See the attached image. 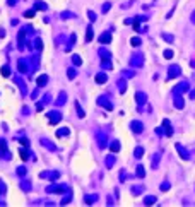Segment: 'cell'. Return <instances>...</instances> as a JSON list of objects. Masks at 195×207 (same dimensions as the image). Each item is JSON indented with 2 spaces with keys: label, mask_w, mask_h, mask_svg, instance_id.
<instances>
[{
  "label": "cell",
  "mask_w": 195,
  "mask_h": 207,
  "mask_svg": "<svg viewBox=\"0 0 195 207\" xmlns=\"http://www.w3.org/2000/svg\"><path fill=\"white\" fill-rule=\"evenodd\" d=\"M17 171H19V175H26V169H24V168H19Z\"/></svg>",
  "instance_id": "obj_32"
},
{
  "label": "cell",
  "mask_w": 195,
  "mask_h": 207,
  "mask_svg": "<svg viewBox=\"0 0 195 207\" xmlns=\"http://www.w3.org/2000/svg\"><path fill=\"white\" fill-rule=\"evenodd\" d=\"M110 149H111V152H117V151H120V142H118V140H115V142H111Z\"/></svg>",
  "instance_id": "obj_11"
},
{
  "label": "cell",
  "mask_w": 195,
  "mask_h": 207,
  "mask_svg": "<svg viewBox=\"0 0 195 207\" xmlns=\"http://www.w3.org/2000/svg\"><path fill=\"white\" fill-rule=\"evenodd\" d=\"M130 43H132V46H139L142 41H140V38H132V41H130Z\"/></svg>",
  "instance_id": "obj_22"
},
{
  "label": "cell",
  "mask_w": 195,
  "mask_h": 207,
  "mask_svg": "<svg viewBox=\"0 0 195 207\" xmlns=\"http://www.w3.org/2000/svg\"><path fill=\"white\" fill-rule=\"evenodd\" d=\"M96 200V197H86V204H92Z\"/></svg>",
  "instance_id": "obj_29"
},
{
  "label": "cell",
  "mask_w": 195,
  "mask_h": 207,
  "mask_svg": "<svg viewBox=\"0 0 195 207\" xmlns=\"http://www.w3.org/2000/svg\"><path fill=\"white\" fill-rule=\"evenodd\" d=\"M113 163H115V156H108L106 158V168H111Z\"/></svg>",
  "instance_id": "obj_14"
},
{
  "label": "cell",
  "mask_w": 195,
  "mask_h": 207,
  "mask_svg": "<svg viewBox=\"0 0 195 207\" xmlns=\"http://www.w3.org/2000/svg\"><path fill=\"white\" fill-rule=\"evenodd\" d=\"M34 12H36V7H34V10H28L24 16H26V17H32V16H34Z\"/></svg>",
  "instance_id": "obj_28"
},
{
  "label": "cell",
  "mask_w": 195,
  "mask_h": 207,
  "mask_svg": "<svg viewBox=\"0 0 195 207\" xmlns=\"http://www.w3.org/2000/svg\"><path fill=\"white\" fill-rule=\"evenodd\" d=\"M48 117H50V123H58L60 122V113L58 111H53V113L48 115Z\"/></svg>",
  "instance_id": "obj_3"
},
{
  "label": "cell",
  "mask_w": 195,
  "mask_h": 207,
  "mask_svg": "<svg viewBox=\"0 0 195 207\" xmlns=\"http://www.w3.org/2000/svg\"><path fill=\"white\" fill-rule=\"evenodd\" d=\"M137 176H139V178L146 176V169H144V166H137Z\"/></svg>",
  "instance_id": "obj_12"
},
{
  "label": "cell",
  "mask_w": 195,
  "mask_h": 207,
  "mask_svg": "<svg viewBox=\"0 0 195 207\" xmlns=\"http://www.w3.org/2000/svg\"><path fill=\"white\" fill-rule=\"evenodd\" d=\"M94 81L98 82V84H104V82L108 81V75L106 74H98L96 77H94Z\"/></svg>",
  "instance_id": "obj_5"
},
{
  "label": "cell",
  "mask_w": 195,
  "mask_h": 207,
  "mask_svg": "<svg viewBox=\"0 0 195 207\" xmlns=\"http://www.w3.org/2000/svg\"><path fill=\"white\" fill-rule=\"evenodd\" d=\"M46 82H48V75H39V77L36 79V84H38L39 88H43V86H45Z\"/></svg>",
  "instance_id": "obj_6"
},
{
  "label": "cell",
  "mask_w": 195,
  "mask_h": 207,
  "mask_svg": "<svg viewBox=\"0 0 195 207\" xmlns=\"http://www.w3.org/2000/svg\"><path fill=\"white\" fill-rule=\"evenodd\" d=\"M92 38H94V33H92V28L89 26L88 28V36H86V41H91Z\"/></svg>",
  "instance_id": "obj_13"
},
{
  "label": "cell",
  "mask_w": 195,
  "mask_h": 207,
  "mask_svg": "<svg viewBox=\"0 0 195 207\" xmlns=\"http://www.w3.org/2000/svg\"><path fill=\"white\" fill-rule=\"evenodd\" d=\"M154 202H156V197H154V195H149V197L144 199V204H154Z\"/></svg>",
  "instance_id": "obj_15"
},
{
  "label": "cell",
  "mask_w": 195,
  "mask_h": 207,
  "mask_svg": "<svg viewBox=\"0 0 195 207\" xmlns=\"http://www.w3.org/2000/svg\"><path fill=\"white\" fill-rule=\"evenodd\" d=\"M67 74H68V79H74L75 77V70H74V68H68Z\"/></svg>",
  "instance_id": "obj_24"
},
{
  "label": "cell",
  "mask_w": 195,
  "mask_h": 207,
  "mask_svg": "<svg viewBox=\"0 0 195 207\" xmlns=\"http://www.w3.org/2000/svg\"><path fill=\"white\" fill-rule=\"evenodd\" d=\"M72 62H74V65H81V63H82L81 57H77V55H74V57H72Z\"/></svg>",
  "instance_id": "obj_19"
},
{
  "label": "cell",
  "mask_w": 195,
  "mask_h": 207,
  "mask_svg": "<svg viewBox=\"0 0 195 207\" xmlns=\"http://www.w3.org/2000/svg\"><path fill=\"white\" fill-rule=\"evenodd\" d=\"M65 135H68V129H60L57 132V137H65Z\"/></svg>",
  "instance_id": "obj_18"
},
{
  "label": "cell",
  "mask_w": 195,
  "mask_h": 207,
  "mask_svg": "<svg viewBox=\"0 0 195 207\" xmlns=\"http://www.w3.org/2000/svg\"><path fill=\"white\" fill-rule=\"evenodd\" d=\"M34 7H38L39 10H46V3H43V2H36Z\"/></svg>",
  "instance_id": "obj_21"
},
{
  "label": "cell",
  "mask_w": 195,
  "mask_h": 207,
  "mask_svg": "<svg viewBox=\"0 0 195 207\" xmlns=\"http://www.w3.org/2000/svg\"><path fill=\"white\" fill-rule=\"evenodd\" d=\"M164 39H166V41H173V38H171V36H168V34H164Z\"/></svg>",
  "instance_id": "obj_33"
},
{
  "label": "cell",
  "mask_w": 195,
  "mask_h": 207,
  "mask_svg": "<svg viewBox=\"0 0 195 207\" xmlns=\"http://www.w3.org/2000/svg\"><path fill=\"white\" fill-rule=\"evenodd\" d=\"M176 151H178L180 152V156H182V159H188V151H187V149H183V146H182V144H176Z\"/></svg>",
  "instance_id": "obj_1"
},
{
  "label": "cell",
  "mask_w": 195,
  "mask_h": 207,
  "mask_svg": "<svg viewBox=\"0 0 195 207\" xmlns=\"http://www.w3.org/2000/svg\"><path fill=\"white\" fill-rule=\"evenodd\" d=\"M161 190H162V192H166V190H169V183H168V181H164V183H162V185H161Z\"/></svg>",
  "instance_id": "obj_25"
},
{
  "label": "cell",
  "mask_w": 195,
  "mask_h": 207,
  "mask_svg": "<svg viewBox=\"0 0 195 207\" xmlns=\"http://www.w3.org/2000/svg\"><path fill=\"white\" fill-rule=\"evenodd\" d=\"M164 58H173V52H171V50H166V52H164Z\"/></svg>",
  "instance_id": "obj_23"
},
{
  "label": "cell",
  "mask_w": 195,
  "mask_h": 207,
  "mask_svg": "<svg viewBox=\"0 0 195 207\" xmlns=\"http://www.w3.org/2000/svg\"><path fill=\"white\" fill-rule=\"evenodd\" d=\"M19 154H21V159H22V161H26V159H28V154H26V151H22V149H21V152H19Z\"/></svg>",
  "instance_id": "obj_26"
},
{
  "label": "cell",
  "mask_w": 195,
  "mask_h": 207,
  "mask_svg": "<svg viewBox=\"0 0 195 207\" xmlns=\"http://www.w3.org/2000/svg\"><path fill=\"white\" fill-rule=\"evenodd\" d=\"M88 16L91 17V19H96V14H94V12H91V10H89V12H88Z\"/></svg>",
  "instance_id": "obj_31"
},
{
  "label": "cell",
  "mask_w": 195,
  "mask_h": 207,
  "mask_svg": "<svg viewBox=\"0 0 195 207\" xmlns=\"http://www.w3.org/2000/svg\"><path fill=\"white\" fill-rule=\"evenodd\" d=\"M65 98H67V96H65V94H63V93H60V96H58V99H57V104H58V106H62V104L65 103Z\"/></svg>",
  "instance_id": "obj_16"
},
{
  "label": "cell",
  "mask_w": 195,
  "mask_h": 207,
  "mask_svg": "<svg viewBox=\"0 0 195 207\" xmlns=\"http://www.w3.org/2000/svg\"><path fill=\"white\" fill-rule=\"evenodd\" d=\"M190 21H192V23H193V24H195V12H193V14H192V17H190Z\"/></svg>",
  "instance_id": "obj_34"
},
{
  "label": "cell",
  "mask_w": 195,
  "mask_h": 207,
  "mask_svg": "<svg viewBox=\"0 0 195 207\" xmlns=\"http://www.w3.org/2000/svg\"><path fill=\"white\" fill-rule=\"evenodd\" d=\"M46 190L52 192V194H62V192H65L67 188H65V187H48Z\"/></svg>",
  "instance_id": "obj_7"
},
{
  "label": "cell",
  "mask_w": 195,
  "mask_h": 207,
  "mask_svg": "<svg viewBox=\"0 0 195 207\" xmlns=\"http://www.w3.org/2000/svg\"><path fill=\"white\" fill-rule=\"evenodd\" d=\"M142 154H144V149L142 147H137L135 149V158H142Z\"/></svg>",
  "instance_id": "obj_20"
},
{
  "label": "cell",
  "mask_w": 195,
  "mask_h": 207,
  "mask_svg": "<svg viewBox=\"0 0 195 207\" xmlns=\"http://www.w3.org/2000/svg\"><path fill=\"white\" fill-rule=\"evenodd\" d=\"M110 10V3H106V5H103V12H108Z\"/></svg>",
  "instance_id": "obj_30"
},
{
  "label": "cell",
  "mask_w": 195,
  "mask_h": 207,
  "mask_svg": "<svg viewBox=\"0 0 195 207\" xmlns=\"http://www.w3.org/2000/svg\"><path fill=\"white\" fill-rule=\"evenodd\" d=\"M75 110H77V113H79V117H81V118L86 117V113L82 111V108H81V104H79V103H75Z\"/></svg>",
  "instance_id": "obj_17"
},
{
  "label": "cell",
  "mask_w": 195,
  "mask_h": 207,
  "mask_svg": "<svg viewBox=\"0 0 195 207\" xmlns=\"http://www.w3.org/2000/svg\"><path fill=\"white\" fill-rule=\"evenodd\" d=\"M2 74L5 75V77H7V75L10 74V68H9V67H3V68H2Z\"/></svg>",
  "instance_id": "obj_27"
},
{
  "label": "cell",
  "mask_w": 195,
  "mask_h": 207,
  "mask_svg": "<svg viewBox=\"0 0 195 207\" xmlns=\"http://www.w3.org/2000/svg\"><path fill=\"white\" fill-rule=\"evenodd\" d=\"M178 75H180V67L178 65L169 67V77H178Z\"/></svg>",
  "instance_id": "obj_4"
},
{
  "label": "cell",
  "mask_w": 195,
  "mask_h": 207,
  "mask_svg": "<svg viewBox=\"0 0 195 207\" xmlns=\"http://www.w3.org/2000/svg\"><path fill=\"white\" fill-rule=\"evenodd\" d=\"M162 125H164V129H166V135L171 137L173 135V130H171V125H169V120H164V122H162Z\"/></svg>",
  "instance_id": "obj_8"
},
{
  "label": "cell",
  "mask_w": 195,
  "mask_h": 207,
  "mask_svg": "<svg viewBox=\"0 0 195 207\" xmlns=\"http://www.w3.org/2000/svg\"><path fill=\"white\" fill-rule=\"evenodd\" d=\"M137 103H139V104H144V103H146V94H144V93H137Z\"/></svg>",
  "instance_id": "obj_10"
},
{
  "label": "cell",
  "mask_w": 195,
  "mask_h": 207,
  "mask_svg": "<svg viewBox=\"0 0 195 207\" xmlns=\"http://www.w3.org/2000/svg\"><path fill=\"white\" fill-rule=\"evenodd\" d=\"M130 127H132V130H133L135 134H140V132L144 130V125H142L140 122H132V125H130Z\"/></svg>",
  "instance_id": "obj_2"
},
{
  "label": "cell",
  "mask_w": 195,
  "mask_h": 207,
  "mask_svg": "<svg viewBox=\"0 0 195 207\" xmlns=\"http://www.w3.org/2000/svg\"><path fill=\"white\" fill-rule=\"evenodd\" d=\"M99 41L101 43H110L111 41V34H110V33H103V36L99 38Z\"/></svg>",
  "instance_id": "obj_9"
}]
</instances>
